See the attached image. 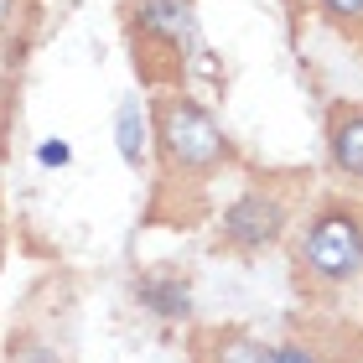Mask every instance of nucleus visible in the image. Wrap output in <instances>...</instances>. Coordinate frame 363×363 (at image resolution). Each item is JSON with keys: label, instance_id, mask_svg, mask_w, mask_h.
<instances>
[{"label": "nucleus", "instance_id": "obj_1", "mask_svg": "<svg viewBox=\"0 0 363 363\" xmlns=\"http://www.w3.org/2000/svg\"><path fill=\"white\" fill-rule=\"evenodd\" d=\"M151 156H156V197L187 187L203 203L208 182L218 172H239L244 156L239 145L223 135L203 99L187 89H151Z\"/></svg>", "mask_w": 363, "mask_h": 363}, {"label": "nucleus", "instance_id": "obj_2", "mask_svg": "<svg viewBox=\"0 0 363 363\" xmlns=\"http://www.w3.org/2000/svg\"><path fill=\"white\" fill-rule=\"evenodd\" d=\"M291 280L306 301H333L363 280V203L322 197L291 244Z\"/></svg>", "mask_w": 363, "mask_h": 363}, {"label": "nucleus", "instance_id": "obj_3", "mask_svg": "<svg viewBox=\"0 0 363 363\" xmlns=\"http://www.w3.org/2000/svg\"><path fill=\"white\" fill-rule=\"evenodd\" d=\"M125 37L140 84L187 89V62L203 57L197 0H125Z\"/></svg>", "mask_w": 363, "mask_h": 363}, {"label": "nucleus", "instance_id": "obj_4", "mask_svg": "<svg viewBox=\"0 0 363 363\" xmlns=\"http://www.w3.org/2000/svg\"><path fill=\"white\" fill-rule=\"evenodd\" d=\"M296 182L301 177H255L244 192H234L223 203L213 244H218L223 255H239V259H255V255L275 250V244L291 234L296 208H301Z\"/></svg>", "mask_w": 363, "mask_h": 363}, {"label": "nucleus", "instance_id": "obj_5", "mask_svg": "<svg viewBox=\"0 0 363 363\" xmlns=\"http://www.w3.org/2000/svg\"><path fill=\"white\" fill-rule=\"evenodd\" d=\"M327 167L337 182L363 187V99H342L327 109Z\"/></svg>", "mask_w": 363, "mask_h": 363}, {"label": "nucleus", "instance_id": "obj_6", "mask_svg": "<svg viewBox=\"0 0 363 363\" xmlns=\"http://www.w3.org/2000/svg\"><path fill=\"white\" fill-rule=\"evenodd\" d=\"M130 296H135V306L145 311V317H156V322H192V280L187 275H177V270H140L135 280H130Z\"/></svg>", "mask_w": 363, "mask_h": 363}, {"label": "nucleus", "instance_id": "obj_7", "mask_svg": "<svg viewBox=\"0 0 363 363\" xmlns=\"http://www.w3.org/2000/svg\"><path fill=\"white\" fill-rule=\"evenodd\" d=\"M192 363H270V342L250 327H197L192 333Z\"/></svg>", "mask_w": 363, "mask_h": 363}, {"label": "nucleus", "instance_id": "obj_8", "mask_svg": "<svg viewBox=\"0 0 363 363\" xmlns=\"http://www.w3.org/2000/svg\"><path fill=\"white\" fill-rule=\"evenodd\" d=\"M114 140H120V161L130 172H140L145 156H151V109L140 99H120V109H114Z\"/></svg>", "mask_w": 363, "mask_h": 363}, {"label": "nucleus", "instance_id": "obj_9", "mask_svg": "<svg viewBox=\"0 0 363 363\" xmlns=\"http://www.w3.org/2000/svg\"><path fill=\"white\" fill-rule=\"evenodd\" d=\"M311 6H317V16L337 31V37H348L363 52V0H311Z\"/></svg>", "mask_w": 363, "mask_h": 363}, {"label": "nucleus", "instance_id": "obj_10", "mask_svg": "<svg viewBox=\"0 0 363 363\" xmlns=\"http://www.w3.org/2000/svg\"><path fill=\"white\" fill-rule=\"evenodd\" d=\"M270 363H322V348L311 337H280L270 342Z\"/></svg>", "mask_w": 363, "mask_h": 363}, {"label": "nucleus", "instance_id": "obj_11", "mask_svg": "<svg viewBox=\"0 0 363 363\" xmlns=\"http://www.w3.org/2000/svg\"><path fill=\"white\" fill-rule=\"evenodd\" d=\"M68 161H73V145L68 140H42L37 145V167H47V172H62V167H68Z\"/></svg>", "mask_w": 363, "mask_h": 363}, {"label": "nucleus", "instance_id": "obj_12", "mask_svg": "<svg viewBox=\"0 0 363 363\" xmlns=\"http://www.w3.org/2000/svg\"><path fill=\"white\" fill-rule=\"evenodd\" d=\"M16 21V0H0V31H6Z\"/></svg>", "mask_w": 363, "mask_h": 363}]
</instances>
